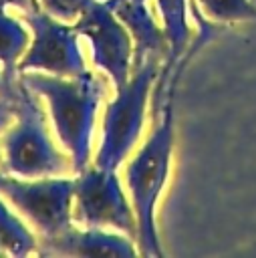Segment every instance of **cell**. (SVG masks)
Instances as JSON below:
<instances>
[{"mask_svg":"<svg viewBox=\"0 0 256 258\" xmlns=\"http://www.w3.org/2000/svg\"><path fill=\"white\" fill-rule=\"evenodd\" d=\"M20 79L40 97L46 99L52 115L54 129L62 145L71 151L73 171L87 169L91 153V133L95 125V113L105 95V81L91 71H83L77 77L65 79L44 73H20Z\"/></svg>","mask_w":256,"mask_h":258,"instance_id":"1","label":"cell"},{"mask_svg":"<svg viewBox=\"0 0 256 258\" xmlns=\"http://www.w3.org/2000/svg\"><path fill=\"white\" fill-rule=\"evenodd\" d=\"M16 125L2 135L4 167L22 177H52L73 169V159L50 141L36 93L18 77L14 83Z\"/></svg>","mask_w":256,"mask_h":258,"instance_id":"2","label":"cell"},{"mask_svg":"<svg viewBox=\"0 0 256 258\" xmlns=\"http://www.w3.org/2000/svg\"><path fill=\"white\" fill-rule=\"evenodd\" d=\"M173 147V97L163 105L161 123L147 137L145 145L131 159L127 167V185L131 189L135 216H137V242L143 256H161L155 204L165 185L169 159Z\"/></svg>","mask_w":256,"mask_h":258,"instance_id":"3","label":"cell"},{"mask_svg":"<svg viewBox=\"0 0 256 258\" xmlns=\"http://www.w3.org/2000/svg\"><path fill=\"white\" fill-rule=\"evenodd\" d=\"M157 58H147L141 67L133 69L127 85L117 91V97L107 105L103 119V139L95 159L97 167L113 169L129 155L139 139L145 103L149 97V87L157 77Z\"/></svg>","mask_w":256,"mask_h":258,"instance_id":"4","label":"cell"},{"mask_svg":"<svg viewBox=\"0 0 256 258\" xmlns=\"http://www.w3.org/2000/svg\"><path fill=\"white\" fill-rule=\"evenodd\" d=\"M24 22L32 28L34 40L18 60V73L34 69L58 77H77L87 71L77 42L79 32L73 26L56 22L40 4L24 10Z\"/></svg>","mask_w":256,"mask_h":258,"instance_id":"5","label":"cell"},{"mask_svg":"<svg viewBox=\"0 0 256 258\" xmlns=\"http://www.w3.org/2000/svg\"><path fill=\"white\" fill-rule=\"evenodd\" d=\"M73 194L75 179L46 177L40 181H22L0 171V196L10 200L42 236H52L71 228Z\"/></svg>","mask_w":256,"mask_h":258,"instance_id":"6","label":"cell"},{"mask_svg":"<svg viewBox=\"0 0 256 258\" xmlns=\"http://www.w3.org/2000/svg\"><path fill=\"white\" fill-rule=\"evenodd\" d=\"M75 220L89 228L113 226L137 236L135 216L113 169H83L75 179Z\"/></svg>","mask_w":256,"mask_h":258,"instance_id":"7","label":"cell"},{"mask_svg":"<svg viewBox=\"0 0 256 258\" xmlns=\"http://www.w3.org/2000/svg\"><path fill=\"white\" fill-rule=\"evenodd\" d=\"M73 28L89 38L93 62L111 77L115 89L119 91L121 87H125L131 73L133 46L129 30L119 22L113 10L105 2L91 0Z\"/></svg>","mask_w":256,"mask_h":258,"instance_id":"8","label":"cell"},{"mask_svg":"<svg viewBox=\"0 0 256 258\" xmlns=\"http://www.w3.org/2000/svg\"><path fill=\"white\" fill-rule=\"evenodd\" d=\"M42 256H119L133 258V244L117 234L101 232L99 228H89L87 232H79L73 226L52 234L42 236L40 246L36 250Z\"/></svg>","mask_w":256,"mask_h":258,"instance_id":"9","label":"cell"},{"mask_svg":"<svg viewBox=\"0 0 256 258\" xmlns=\"http://www.w3.org/2000/svg\"><path fill=\"white\" fill-rule=\"evenodd\" d=\"M185 2L187 0H157V6L161 10V18H163V32L167 38V54H165V64L163 71L159 73V79L155 81V89H153V115L157 117L159 109L171 99V77L173 71L179 62V58L183 56L185 48L189 46V36L191 30L187 26L185 20Z\"/></svg>","mask_w":256,"mask_h":258,"instance_id":"10","label":"cell"},{"mask_svg":"<svg viewBox=\"0 0 256 258\" xmlns=\"http://www.w3.org/2000/svg\"><path fill=\"white\" fill-rule=\"evenodd\" d=\"M147 0H107L105 4L113 10V14L127 26L135 40V52L131 67H141L147 58H159L167 54V38L165 32L155 24L147 4Z\"/></svg>","mask_w":256,"mask_h":258,"instance_id":"11","label":"cell"},{"mask_svg":"<svg viewBox=\"0 0 256 258\" xmlns=\"http://www.w3.org/2000/svg\"><path fill=\"white\" fill-rule=\"evenodd\" d=\"M28 32L20 20L6 14L0 8V62L4 64L2 77L14 79L18 71V58L26 50Z\"/></svg>","mask_w":256,"mask_h":258,"instance_id":"12","label":"cell"},{"mask_svg":"<svg viewBox=\"0 0 256 258\" xmlns=\"http://www.w3.org/2000/svg\"><path fill=\"white\" fill-rule=\"evenodd\" d=\"M36 250L38 244L32 232L0 200V254L26 256Z\"/></svg>","mask_w":256,"mask_h":258,"instance_id":"13","label":"cell"},{"mask_svg":"<svg viewBox=\"0 0 256 258\" xmlns=\"http://www.w3.org/2000/svg\"><path fill=\"white\" fill-rule=\"evenodd\" d=\"M200 4L216 22L256 20V6L250 0H200Z\"/></svg>","mask_w":256,"mask_h":258,"instance_id":"14","label":"cell"},{"mask_svg":"<svg viewBox=\"0 0 256 258\" xmlns=\"http://www.w3.org/2000/svg\"><path fill=\"white\" fill-rule=\"evenodd\" d=\"M44 10L60 20H73L79 18L81 12L89 6L91 0H40Z\"/></svg>","mask_w":256,"mask_h":258,"instance_id":"15","label":"cell"},{"mask_svg":"<svg viewBox=\"0 0 256 258\" xmlns=\"http://www.w3.org/2000/svg\"><path fill=\"white\" fill-rule=\"evenodd\" d=\"M16 79L18 77H14V79L2 77V83H0V131L6 129L12 119H16V115H14V83H16ZM0 165H2V151H0Z\"/></svg>","mask_w":256,"mask_h":258,"instance_id":"16","label":"cell"},{"mask_svg":"<svg viewBox=\"0 0 256 258\" xmlns=\"http://www.w3.org/2000/svg\"><path fill=\"white\" fill-rule=\"evenodd\" d=\"M18 6V8H24V10H28V8H32V6H36L38 2L36 0H0V8H4V6Z\"/></svg>","mask_w":256,"mask_h":258,"instance_id":"17","label":"cell"},{"mask_svg":"<svg viewBox=\"0 0 256 258\" xmlns=\"http://www.w3.org/2000/svg\"><path fill=\"white\" fill-rule=\"evenodd\" d=\"M0 83H2V75H0Z\"/></svg>","mask_w":256,"mask_h":258,"instance_id":"18","label":"cell"}]
</instances>
